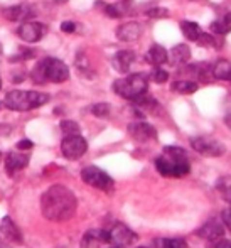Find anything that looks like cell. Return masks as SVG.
I'll return each mask as SVG.
<instances>
[{"label": "cell", "mask_w": 231, "mask_h": 248, "mask_svg": "<svg viewBox=\"0 0 231 248\" xmlns=\"http://www.w3.org/2000/svg\"><path fill=\"white\" fill-rule=\"evenodd\" d=\"M78 209V198L69 187L52 184L41 196V213L49 221L62 223L75 216Z\"/></svg>", "instance_id": "6da1fadb"}, {"label": "cell", "mask_w": 231, "mask_h": 248, "mask_svg": "<svg viewBox=\"0 0 231 248\" xmlns=\"http://www.w3.org/2000/svg\"><path fill=\"white\" fill-rule=\"evenodd\" d=\"M155 169L164 177H184L191 172L189 155L183 147L167 145L155 159Z\"/></svg>", "instance_id": "7a4b0ae2"}, {"label": "cell", "mask_w": 231, "mask_h": 248, "mask_svg": "<svg viewBox=\"0 0 231 248\" xmlns=\"http://www.w3.org/2000/svg\"><path fill=\"white\" fill-rule=\"evenodd\" d=\"M31 79L36 85L64 83L66 79H69V68L58 58H43L31 71Z\"/></svg>", "instance_id": "3957f363"}, {"label": "cell", "mask_w": 231, "mask_h": 248, "mask_svg": "<svg viewBox=\"0 0 231 248\" xmlns=\"http://www.w3.org/2000/svg\"><path fill=\"white\" fill-rule=\"evenodd\" d=\"M51 100L47 93L31 92V90H14L5 95L3 107L12 111H31L41 108Z\"/></svg>", "instance_id": "277c9868"}, {"label": "cell", "mask_w": 231, "mask_h": 248, "mask_svg": "<svg viewBox=\"0 0 231 248\" xmlns=\"http://www.w3.org/2000/svg\"><path fill=\"white\" fill-rule=\"evenodd\" d=\"M111 90L118 96H122V98L134 101L140 95L147 93V90H149V78L143 73H134V75H128L125 78L115 79L113 85H111Z\"/></svg>", "instance_id": "5b68a950"}, {"label": "cell", "mask_w": 231, "mask_h": 248, "mask_svg": "<svg viewBox=\"0 0 231 248\" xmlns=\"http://www.w3.org/2000/svg\"><path fill=\"white\" fill-rule=\"evenodd\" d=\"M81 179L85 184L94 187V189L105 191V193H110L115 187V181L111 179L110 174H107L103 169L96 166H86L81 170Z\"/></svg>", "instance_id": "8992f818"}, {"label": "cell", "mask_w": 231, "mask_h": 248, "mask_svg": "<svg viewBox=\"0 0 231 248\" xmlns=\"http://www.w3.org/2000/svg\"><path fill=\"white\" fill-rule=\"evenodd\" d=\"M86 150H88V142L85 137H81V134L64 135V139L61 140V154L68 160L81 159Z\"/></svg>", "instance_id": "52a82bcc"}, {"label": "cell", "mask_w": 231, "mask_h": 248, "mask_svg": "<svg viewBox=\"0 0 231 248\" xmlns=\"http://www.w3.org/2000/svg\"><path fill=\"white\" fill-rule=\"evenodd\" d=\"M108 232V245L111 247H122L127 248L130 245H134L139 240V235L134 232L132 228H128L123 223H115Z\"/></svg>", "instance_id": "ba28073f"}, {"label": "cell", "mask_w": 231, "mask_h": 248, "mask_svg": "<svg viewBox=\"0 0 231 248\" xmlns=\"http://www.w3.org/2000/svg\"><path fill=\"white\" fill-rule=\"evenodd\" d=\"M189 144H191V147L196 152L206 157H221L226 152V147L223 142H219L218 139H213V137H204V135L192 137L189 140Z\"/></svg>", "instance_id": "9c48e42d"}, {"label": "cell", "mask_w": 231, "mask_h": 248, "mask_svg": "<svg viewBox=\"0 0 231 248\" xmlns=\"http://www.w3.org/2000/svg\"><path fill=\"white\" fill-rule=\"evenodd\" d=\"M47 32V26L46 24H41V22H22L17 29V36L27 44H34V43H39Z\"/></svg>", "instance_id": "30bf717a"}, {"label": "cell", "mask_w": 231, "mask_h": 248, "mask_svg": "<svg viewBox=\"0 0 231 248\" xmlns=\"http://www.w3.org/2000/svg\"><path fill=\"white\" fill-rule=\"evenodd\" d=\"M2 16L10 22H27L36 17V9L29 3H17L2 10Z\"/></svg>", "instance_id": "8fae6325"}, {"label": "cell", "mask_w": 231, "mask_h": 248, "mask_svg": "<svg viewBox=\"0 0 231 248\" xmlns=\"http://www.w3.org/2000/svg\"><path fill=\"white\" fill-rule=\"evenodd\" d=\"M127 130L134 140L142 142V144L143 142H149V140L157 139L155 127L150 125V124H147V122H132V124H128Z\"/></svg>", "instance_id": "7c38bea8"}, {"label": "cell", "mask_w": 231, "mask_h": 248, "mask_svg": "<svg viewBox=\"0 0 231 248\" xmlns=\"http://www.w3.org/2000/svg\"><path fill=\"white\" fill-rule=\"evenodd\" d=\"M196 235L201 240H206V242H215V240L225 236V225L219 219L213 218L209 221H206L204 225H201V228H198Z\"/></svg>", "instance_id": "4fadbf2b"}, {"label": "cell", "mask_w": 231, "mask_h": 248, "mask_svg": "<svg viewBox=\"0 0 231 248\" xmlns=\"http://www.w3.org/2000/svg\"><path fill=\"white\" fill-rule=\"evenodd\" d=\"M31 162L29 154L24 152H9L5 155V170L9 176H14L19 170H24Z\"/></svg>", "instance_id": "5bb4252c"}, {"label": "cell", "mask_w": 231, "mask_h": 248, "mask_svg": "<svg viewBox=\"0 0 231 248\" xmlns=\"http://www.w3.org/2000/svg\"><path fill=\"white\" fill-rule=\"evenodd\" d=\"M108 245V232L103 228L88 230L81 238V248H101Z\"/></svg>", "instance_id": "9a60e30c"}, {"label": "cell", "mask_w": 231, "mask_h": 248, "mask_svg": "<svg viewBox=\"0 0 231 248\" xmlns=\"http://www.w3.org/2000/svg\"><path fill=\"white\" fill-rule=\"evenodd\" d=\"M115 34L123 43H135L142 36V26L139 22H135V20H130V22H125L122 26H118Z\"/></svg>", "instance_id": "2e32d148"}, {"label": "cell", "mask_w": 231, "mask_h": 248, "mask_svg": "<svg viewBox=\"0 0 231 248\" xmlns=\"http://www.w3.org/2000/svg\"><path fill=\"white\" fill-rule=\"evenodd\" d=\"M134 62H135V52L130 49L115 52L113 58H111V66H113V69L118 73H122V75L128 73V69L132 68Z\"/></svg>", "instance_id": "e0dca14e"}, {"label": "cell", "mask_w": 231, "mask_h": 248, "mask_svg": "<svg viewBox=\"0 0 231 248\" xmlns=\"http://www.w3.org/2000/svg\"><path fill=\"white\" fill-rule=\"evenodd\" d=\"M0 233H2L9 242L17 243V245H20V243L24 242L22 232H20L19 226H17L15 223H14V219L9 218V216H3L2 221H0Z\"/></svg>", "instance_id": "ac0fdd59"}, {"label": "cell", "mask_w": 231, "mask_h": 248, "mask_svg": "<svg viewBox=\"0 0 231 248\" xmlns=\"http://www.w3.org/2000/svg\"><path fill=\"white\" fill-rule=\"evenodd\" d=\"M191 59V49L187 44H177L167 52V61L172 66H184Z\"/></svg>", "instance_id": "d6986e66"}, {"label": "cell", "mask_w": 231, "mask_h": 248, "mask_svg": "<svg viewBox=\"0 0 231 248\" xmlns=\"http://www.w3.org/2000/svg\"><path fill=\"white\" fill-rule=\"evenodd\" d=\"M211 68H213V66L208 64V62H196V64L185 66L184 73H185V75L194 76L196 81H208V79L213 76Z\"/></svg>", "instance_id": "ffe728a7"}, {"label": "cell", "mask_w": 231, "mask_h": 248, "mask_svg": "<svg viewBox=\"0 0 231 248\" xmlns=\"http://www.w3.org/2000/svg\"><path fill=\"white\" fill-rule=\"evenodd\" d=\"M145 61L152 66H162L164 62H167L166 47H162L160 44H154V46H150V49L145 52Z\"/></svg>", "instance_id": "44dd1931"}, {"label": "cell", "mask_w": 231, "mask_h": 248, "mask_svg": "<svg viewBox=\"0 0 231 248\" xmlns=\"http://www.w3.org/2000/svg\"><path fill=\"white\" fill-rule=\"evenodd\" d=\"M213 78L219 81H231V61L228 59H219L211 68Z\"/></svg>", "instance_id": "7402d4cb"}, {"label": "cell", "mask_w": 231, "mask_h": 248, "mask_svg": "<svg viewBox=\"0 0 231 248\" xmlns=\"http://www.w3.org/2000/svg\"><path fill=\"white\" fill-rule=\"evenodd\" d=\"M128 0H122V2H115V3H107L103 5V12L105 16H108L110 19H120L127 14L128 10Z\"/></svg>", "instance_id": "603a6c76"}, {"label": "cell", "mask_w": 231, "mask_h": 248, "mask_svg": "<svg viewBox=\"0 0 231 248\" xmlns=\"http://www.w3.org/2000/svg\"><path fill=\"white\" fill-rule=\"evenodd\" d=\"M209 29H211L213 34H218V36H226V34H230L231 32V12L219 17V19L213 20Z\"/></svg>", "instance_id": "cb8c5ba5"}, {"label": "cell", "mask_w": 231, "mask_h": 248, "mask_svg": "<svg viewBox=\"0 0 231 248\" xmlns=\"http://www.w3.org/2000/svg\"><path fill=\"white\" fill-rule=\"evenodd\" d=\"M199 88V85L192 79H177L170 85V90L176 93H181V95H191V93H196Z\"/></svg>", "instance_id": "d4e9b609"}, {"label": "cell", "mask_w": 231, "mask_h": 248, "mask_svg": "<svg viewBox=\"0 0 231 248\" xmlns=\"http://www.w3.org/2000/svg\"><path fill=\"white\" fill-rule=\"evenodd\" d=\"M216 191L219 193V196L225 202H228L231 206V176H223L219 177L218 181H216L215 184Z\"/></svg>", "instance_id": "484cf974"}, {"label": "cell", "mask_w": 231, "mask_h": 248, "mask_svg": "<svg viewBox=\"0 0 231 248\" xmlns=\"http://www.w3.org/2000/svg\"><path fill=\"white\" fill-rule=\"evenodd\" d=\"M181 31H183L184 37L187 41H196L199 37V34L202 32L199 24L192 22V20H183V22H181Z\"/></svg>", "instance_id": "4316f807"}, {"label": "cell", "mask_w": 231, "mask_h": 248, "mask_svg": "<svg viewBox=\"0 0 231 248\" xmlns=\"http://www.w3.org/2000/svg\"><path fill=\"white\" fill-rule=\"evenodd\" d=\"M157 245L159 248H187V242L179 236H174V238H160Z\"/></svg>", "instance_id": "83f0119b"}, {"label": "cell", "mask_w": 231, "mask_h": 248, "mask_svg": "<svg viewBox=\"0 0 231 248\" xmlns=\"http://www.w3.org/2000/svg\"><path fill=\"white\" fill-rule=\"evenodd\" d=\"M194 43H198L199 46H202V47H216V49L221 47V44H218V41H216V37L209 32H201Z\"/></svg>", "instance_id": "f1b7e54d"}, {"label": "cell", "mask_w": 231, "mask_h": 248, "mask_svg": "<svg viewBox=\"0 0 231 248\" xmlns=\"http://www.w3.org/2000/svg\"><path fill=\"white\" fill-rule=\"evenodd\" d=\"M76 68L79 69V73L85 76H88V78H92L93 73H92V66H90L88 62V58H86L83 52H79L78 56H76Z\"/></svg>", "instance_id": "f546056e"}, {"label": "cell", "mask_w": 231, "mask_h": 248, "mask_svg": "<svg viewBox=\"0 0 231 248\" xmlns=\"http://www.w3.org/2000/svg\"><path fill=\"white\" fill-rule=\"evenodd\" d=\"M90 111H92L94 117H98V118H108L111 113V107H110V103L101 101V103H94L93 107L90 108Z\"/></svg>", "instance_id": "4dcf8cb0"}, {"label": "cell", "mask_w": 231, "mask_h": 248, "mask_svg": "<svg viewBox=\"0 0 231 248\" xmlns=\"http://www.w3.org/2000/svg\"><path fill=\"white\" fill-rule=\"evenodd\" d=\"M59 128H61L64 135H73V134H79V132H81L79 125L73 120H62L61 124H59Z\"/></svg>", "instance_id": "1f68e13d"}, {"label": "cell", "mask_w": 231, "mask_h": 248, "mask_svg": "<svg viewBox=\"0 0 231 248\" xmlns=\"http://www.w3.org/2000/svg\"><path fill=\"white\" fill-rule=\"evenodd\" d=\"M150 78H152V81L162 85V83H166L167 79H169V73H167L166 69L160 68V66H154L152 73H150Z\"/></svg>", "instance_id": "d6a6232c"}, {"label": "cell", "mask_w": 231, "mask_h": 248, "mask_svg": "<svg viewBox=\"0 0 231 248\" xmlns=\"http://www.w3.org/2000/svg\"><path fill=\"white\" fill-rule=\"evenodd\" d=\"M145 16L150 19H166V17H169V10L164 7H152V9L145 10Z\"/></svg>", "instance_id": "836d02e7"}, {"label": "cell", "mask_w": 231, "mask_h": 248, "mask_svg": "<svg viewBox=\"0 0 231 248\" xmlns=\"http://www.w3.org/2000/svg\"><path fill=\"white\" fill-rule=\"evenodd\" d=\"M34 56H36V51H34V49H22V51L17 52V54H14L12 58H10V61H12V62L27 61V59L34 58Z\"/></svg>", "instance_id": "e575fe53"}, {"label": "cell", "mask_w": 231, "mask_h": 248, "mask_svg": "<svg viewBox=\"0 0 231 248\" xmlns=\"http://www.w3.org/2000/svg\"><path fill=\"white\" fill-rule=\"evenodd\" d=\"M209 248H231V240L221 236V238L215 240V242H209Z\"/></svg>", "instance_id": "d590c367"}, {"label": "cell", "mask_w": 231, "mask_h": 248, "mask_svg": "<svg viewBox=\"0 0 231 248\" xmlns=\"http://www.w3.org/2000/svg\"><path fill=\"white\" fill-rule=\"evenodd\" d=\"M221 221L225 225V228H228L231 232V206L221 211Z\"/></svg>", "instance_id": "8d00e7d4"}, {"label": "cell", "mask_w": 231, "mask_h": 248, "mask_svg": "<svg viewBox=\"0 0 231 248\" xmlns=\"http://www.w3.org/2000/svg\"><path fill=\"white\" fill-rule=\"evenodd\" d=\"M61 31H62V32H66V34H73L76 31V24L71 22V20H66V22L61 24Z\"/></svg>", "instance_id": "74e56055"}, {"label": "cell", "mask_w": 231, "mask_h": 248, "mask_svg": "<svg viewBox=\"0 0 231 248\" xmlns=\"http://www.w3.org/2000/svg\"><path fill=\"white\" fill-rule=\"evenodd\" d=\"M32 147H34V144H32V140H29V139H22V140L17 142V149L19 150H29Z\"/></svg>", "instance_id": "f35d334b"}, {"label": "cell", "mask_w": 231, "mask_h": 248, "mask_svg": "<svg viewBox=\"0 0 231 248\" xmlns=\"http://www.w3.org/2000/svg\"><path fill=\"white\" fill-rule=\"evenodd\" d=\"M225 124H226V127L231 128V113H228V115L225 117Z\"/></svg>", "instance_id": "ab89813d"}, {"label": "cell", "mask_w": 231, "mask_h": 248, "mask_svg": "<svg viewBox=\"0 0 231 248\" xmlns=\"http://www.w3.org/2000/svg\"><path fill=\"white\" fill-rule=\"evenodd\" d=\"M54 2H56V3H66L68 0H54Z\"/></svg>", "instance_id": "60d3db41"}, {"label": "cell", "mask_w": 231, "mask_h": 248, "mask_svg": "<svg viewBox=\"0 0 231 248\" xmlns=\"http://www.w3.org/2000/svg\"><path fill=\"white\" fill-rule=\"evenodd\" d=\"M2 52H3V46H2V43H0V56H2Z\"/></svg>", "instance_id": "b9f144b4"}, {"label": "cell", "mask_w": 231, "mask_h": 248, "mask_svg": "<svg viewBox=\"0 0 231 248\" xmlns=\"http://www.w3.org/2000/svg\"><path fill=\"white\" fill-rule=\"evenodd\" d=\"M0 90H2V78H0Z\"/></svg>", "instance_id": "7bdbcfd3"}, {"label": "cell", "mask_w": 231, "mask_h": 248, "mask_svg": "<svg viewBox=\"0 0 231 248\" xmlns=\"http://www.w3.org/2000/svg\"><path fill=\"white\" fill-rule=\"evenodd\" d=\"M110 248H122V247H111V245H110Z\"/></svg>", "instance_id": "ee69618b"}, {"label": "cell", "mask_w": 231, "mask_h": 248, "mask_svg": "<svg viewBox=\"0 0 231 248\" xmlns=\"http://www.w3.org/2000/svg\"><path fill=\"white\" fill-rule=\"evenodd\" d=\"M2 105H3V103H2V101H0V108H2Z\"/></svg>", "instance_id": "f6af8a7d"}, {"label": "cell", "mask_w": 231, "mask_h": 248, "mask_svg": "<svg viewBox=\"0 0 231 248\" xmlns=\"http://www.w3.org/2000/svg\"><path fill=\"white\" fill-rule=\"evenodd\" d=\"M137 248H147V247H137Z\"/></svg>", "instance_id": "bcb514c9"}, {"label": "cell", "mask_w": 231, "mask_h": 248, "mask_svg": "<svg viewBox=\"0 0 231 248\" xmlns=\"http://www.w3.org/2000/svg\"><path fill=\"white\" fill-rule=\"evenodd\" d=\"M0 159H2V154H0Z\"/></svg>", "instance_id": "7dc6e473"}]
</instances>
